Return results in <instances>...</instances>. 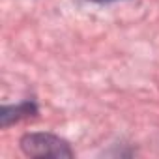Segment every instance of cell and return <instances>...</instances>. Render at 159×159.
<instances>
[{
    "mask_svg": "<svg viewBox=\"0 0 159 159\" xmlns=\"http://www.w3.org/2000/svg\"><path fill=\"white\" fill-rule=\"evenodd\" d=\"M21 148L30 157H73L69 144L51 133H28L21 139Z\"/></svg>",
    "mask_w": 159,
    "mask_h": 159,
    "instance_id": "obj_1",
    "label": "cell"
},
{
    "mask_svg": "<svg viewBox=\"0 0 159 159\" xmlns=\"http://www.w3.org/2000/svg\"><path fill=\"white\" fill-rule=\"evenodd\" d=\"M38 112V107L30 101H25L21 105H15V107H4L2 109V114H0V118H2V125H10L11 122H17L21 118H28V116H34Z\"/></svg>",
    "mask_w": 159,
    "mask_h": 159,
    "instance_id": "obj_2",
    "label": "cell"
},
{
    "mask_svg": "<svg viewBox=\"0 0 159 159\" xmlns=\"http://www.w3.org/2000/svg\"><path fill=\"white\" fill-rule=\"evenodd\" d=\"M94 2H111V0H94Z\"/></svg>",
    "mask_w": 159,
    "mask_h": 159,
    "instance_id": "obj_3",
    "label": "cell"
}]
</instances>
